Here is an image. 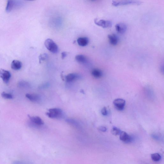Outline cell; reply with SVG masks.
I'll use <instances>...</instances> for the list:
<instances>
[{"mask_svg": "<svg viewBox=\"0 0 164 164\" xmlns=\"http://www.w3.org/2000/svg\"><path fill=\"white\" fill-rule=\"evenodd\" d=\"M16 3L15 1H8L7 3L6 11L7 12H9L12 11L14 7H15Z\"/></svg>", "mask_w": 164, "mask_h": 164, "instance_id": "2e32d148", "label": "cell"}, {"mask_svg": "<svg viewBox=\"0 0 164 164\" xmlns=\"http://www.w3.org/2000/svg\"><path fill=\"white\" fill-rule=\"evenodd\" d=\"M28 116L31 122L34 124L39 126L44 124L43 121L38 116H31L29 115H28Z\"/></svg>", "mask_w": 164, "mask_h": 164, "instance_id": "9c48e42d", "label": "cell"}, {"mask_svg": "<svg viewBox=\"0 0 164 164\" xmlns=\"http://www.w3.org/2000/svg\"><path fill=\"white\" fill-rule=\"evenodd\" d=\"M48 58V55L46 53H44V54H40L39 57L40 63H41V61L47 60Z\"/></svg>", "mask_w": 164, "mask_h": 164, "instance_id": "603a6c76", "label": "cell"}, {"mask_svg": "<svg viewBox=\"0 0 164 164\" xmlns=\"http://www.w3.org/2000/svg\"><path fill=\"white\" fill-rule=\"evenodd\" d=\"M94 22L96 25L103 28H111L112 26V21L107 20L103 19L98 20L96 19L94 20Z\"/></svg>", "mask_w": 164, "mask_h": 164, "instance_id": "277c9868", "label": "cell"}, {"mask_svg": "<svg viewBox=\"0 0 164 164\" xmlns=\"http://www.w3.org/2000/svg\"><path fill=\"white\" fill-rule=\"evenodd\" d=\"M75 59L76 61L78 63L81 64H85L87 62V59L85 56L83 54H78L76 56Z\"/></svg>", "mask_w": 164, "mask_h": 164, "instance_id": "4fadbf2b", "label": "cell"}, {"mask_svg": "<svg viewBox=\"0 0 164 164\" xmlns=\"http://www.w3.org/2000/svg\"><path fill=\"white\" fill-rule=\"evenodd\" d=\"M79 76L76 73H70L66 76L65 79L68 82L73 81V80L78 78Z\"/></svg>", "mask_w": 164, "mask_h": 164, "instance_id": "5bb4252c", "label": "cell"}, {"mask_svg": "<svg viewBox=\"0 0 164 164\" xmlns=\"http://www.w3.org/2000/svg\"><path fill=\"white\" fill-rule=\"evenodd\" d=\"M151 157L152 160L155 162H159L161 159V155L157 153L152 154L151 155Z\"/></svg>", "mask_w": 164, "mask_h": 164, "instance_id": "ac0fdd59", "label": "cell"}, {"mask_svg": "<svg viewBox=\"0 0 164 164\" xmlns=\"http://www.w3.org/2000/svg\"><path fill=\"white\" fill-rule=\"evenodd\" d=\"M161 71H162V72L163 73V65L161 66Z\"/></svg>", "mask_w": 164, "mask_h": 164, "instance_id": "83f0119b", "label": "cell"}, {"mask_svg": "<svg viewBox=\"0 0 164 164\" xmlns=\"http://www.w3.org/2000/svg\"><path fill=\"white\" fill-rule=\"evenodd\" d=\"M141 2L137 1H113L112 5L115 7L129 5H139Z\"/></svg>", "mask_w": 164, "mask_h": 164, "instance_id": "3957f363", "label": "cell"}, {"mask_svg": "<svg viewBox=\"0 0 164 164\" xmlns=\"http://www.w3.org/2000/svg\"><path fill=\"white\" fill-rule=\"evenodd\" d=\"M77 42L78 43L80 46L85 47L88 44L89 40L87 37H80L78 39Z\"/></svg>", "mask_w": 164, "mask_h": 164, "instance_id": "7c38bea8", "label": "cell"}, {"mask_svg": "<svg viewBox=\"0 0 164 164\" xmlns=\"http://www.w3.org/2000/svg\"><path fill=\"white\" fill-rule=\"evenodd\" d=\"M109 42L113 46H116L119 42V39L117 36L114 34H109L108 36Z\"/></svg>", "mask_w": 164, "mask_h": 164, "instance_id": "30bf717a", "label": "cell"}, {"mask_svg": "<svg viewBox=\"0 0 164 164\" xmlns=\"http://www.w3.org/2000/svg\"><path fill=\"white\" fill-rule=\"evenodd\" d=\"M67 56V53L66 52H63L62 53V59H64Z\"/></svg>", "mask_w": 164, "mask_h": 164, "instance_id": "4316f807", "label": "cell"}, {"mask_svg": "<svg viewBox=\"0 0 164 164\" xmlns=\"http://www.w3.org/2000/svg\"><path fill=\"white\" fill-rule=\"evenodd\" d=\"M46 114L51 118H59L62 117L63 111L61 109L57 108L50 109Z\"/></svg>", "mask_w": 164, "mask_h": 164, "instance_id": "7a4b0ae2", "label": "cell"}, {"mask_svg": "<svg viewBox=\"0 0 164 164\" xmlns=\"http://www.w3.org/2000/svg\"><path fill=\"white\" fill-rule=\"evenodd\" d=\"M18 85L19 87H20L27 88L29 87L30 85L28 82L24 81H21L18 83Z\"/></svg>", "mask_w": 164, "mask_h": 164, "instance_id": "7402d4cb", "label": "cell"}, {"mask_svg": "<svg viewBox=\"0 0 164 164\" xmlns=\"http://www.w3.org/2000/svg\"><path fill=\"white\" fill-rule=\"evenodd\" d=\"M120 139L122 141L126 143H132L133 138L126 132L122 131L120 134Z\"/></svg>", "mask_w": 164, "mask_h": 164, "instance_id": "52a82bcc", "label": "cell"}, {"mask_svg": "<svg viewBox=\"0 0 164 164\" xmlns=\"http://www.w3.org/2000/svg\"><path fill=\"white\" fill-rule=\"evenodd\" d=\"M101 113L103 116H106L108 114L107 108L106 107H104L101 109Z\"/></svg>", "mask_w": 164, "mask_h": 164, "instance_id": "d4e9b609", "label": "cell"}, {"mask_svg": "<svg viewBox=\"0 0 164 164\" xmlns=\"http://www.w3.org/2000/svg\"><path fill=\"white\" fill-rule=\"evenodd\" d=\"M11 77V73L9 71L3 69L0 70V77L5 84H8Z\"/></svg>", "mask_w": 164, "mask_h": 164, "instance_id": "5b68a950", "label": "cell"}, {"mask_svg": "<svg viewBox=\"0 0 164 164\" xmlns=\"http://www.w3.org/2000/svg\"><path fill=\"white\" fill-rule=\"evenodd\" d=\"M1 96L2 97L5 99H11L13 98V96L12 94L4 92H2L1 93Z\"/></svg>", "mask_w": 164, "mask_h": 164, "instance_id": "44dd1931", "label": "cell"}, {"mask_svg": "<svg viewBox=\"0 0 164 164\" xmlns=\"http://www.w3.org/2000/svg\"><path fill=\"white\" fill-rule=\"evenodd\" d=\"M126 102L124 100L122 99H117L113 101V105L117 110L119 111L123 110L124 109Z\"/></svg>", "mask_w": 164, "mask_h": 164, "instance_id": "8992f818", "label": "cell"}, {"mask_svg": "<svg viewBox=\"0 0 164 164\" xmlns=\"http://www.w3.org/2000/svg\"><path fill=\"white\" fill-rule=\"evenodd\" d=\"M44 45L46 48L51 52L56 54L58 52V46L51 39H47L46 40Z\"/></svg>", "mask_w": 164, "mask_h": 164, "instance_id": "6da1fadb", "label": "cell"}, {"mask_svg": "<svg viewBox=\"0 0 164 164\" xmlns=\"http://www.w3.org/2000/svg\"><path fill=\"white\" fill-rule=\"evenodd\" d=\"M98 129L99 130L103 132H106V130H107L106 128L104 126L99 127Z\"/></svg>", "mask_w": 164, "mask_h": 164, "instance_id": "484cf974", "label": "cell"}, {"mask_svg": "<svg viewBox=\"0 0 164 164\" xmlns=\"http://www.w3.org/2000/svg\"><path fill=\"white\" fill-rule=\"evenodd\" d=\"M91 74L95 78H100L103 75L102 72L99 69H95L92 70Z\"/></svg>", "mask_w": 164, "mask_h": 164, "instance_id": "e0dca14e", "label": "cell"}, {"mask_svg": "<svg viewBox=\"0 0 164 164\" xmlns=\"http://www.w3.org/2000/svg\"><path fill=\"white\" fill-rule=\"evenodd\" d=\"M26 97L29 100L32 102H37L40 100V97L38 95L35 94H27Z\"/></svg>", "mask_w": 164, "mask_h": 164, "instance_id": "9a60e30c", "label": "cell"}, {"mask_svg": "<svg viewBox=\"0 0 164 164\" xmlns=\"http://www.w3.org/2000/svg\"><path fill=\"white\" fill-rule=\"evenodd\" d=\"M122 131L116 127H113L111 130V133L115 136L120 135Z\"/></svg>", "mask_w": 164, "mask_h": 164, "instance_id": "d6986e66", "label": "cell"}, {"mask_svg": "<svg viewBox=\"0 0 164 164\" xmlns=\"http://www.w3.org/2000/svg\"><path fill=\"white\" fill-rule=\"evenodd\" d=\"M22 66V63L21 61L18 60H14L11 64V68L14 70L20 69Z\"/></svg>", "mask_w": 164, "mask_h": 164, "instance_id": "8fae6325", "label": "cell"}, {"mask_svg": "<svg viewBox=\"0 0 164 164\" xmlns=\"http://www.w3.org/2000/svg\"><path fill=\"white\" fill-rule=\"evenodd\" d=\"M151 136L153 139L157 141H161V139H162V138H161V136L159 135L155 134H152Z\"/></svg>", "mask_w": 164, "mask_h": 164, "instance_id": "cb8c5ba5", "label": "cell"}, {"mask_svg": "<svg viewBox=\"0 0 164 164\" xmlns=\"http://www.w3.org/2000/svg\"><path fill=\"white\" fill-rule=\"evenodd\" d=\"M116 31L120 34H123L127 30V26L125 24L120 23L116 24Z\"/></svg>", "mask_w": 164, "mask_h": 164, "instance_id": "ba28073f", "label": "cell"}, {"mask_svg": "<svg viewBox=\"0 0 164 164\" xmlns=\"http://www.w3.org/2000/svg\"><path fill=\"white\" fill-rule=\"evenodd\" d=\"M66 121L68 123L72 125L73 126L76 127H78L79 126V124L76 121L73 120L72 119H67L66 120Z\"/></svg>", "mask_w": 164, "mask_h": 164, "instance_id": "ffe728a7", "label": "cell"}]
</instances>
